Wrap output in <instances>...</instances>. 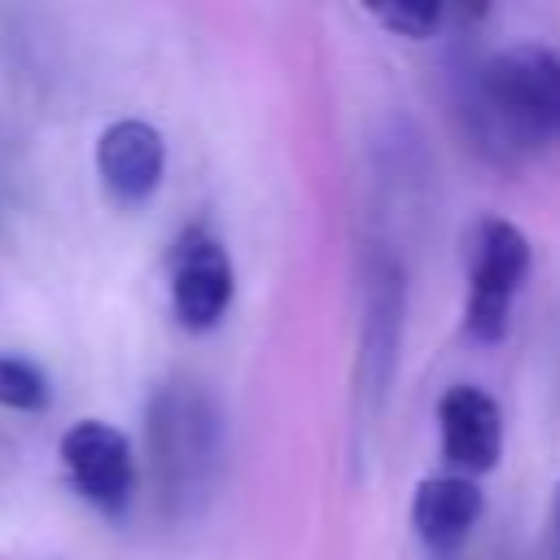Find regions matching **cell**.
Wrapping results in <instances>:
<instances>
[{
	"label": "cell",
	"mask_w": 560,
	"mask_h": 560,
	"mask_svg": "<svg viewBox=\"0 0 560 560\" xmlns=\"http://www.w3.org/2000/svg\"><path fill=\"white\" fill-rule=\"evenodd\" d=\"M529 276V241L508 219H477L468 236V302H464V332L481 346L508 337L512 302Z\"/></svg>",
	"instance_id": "obj_4"
},
{
	"label": "cell",
	"mask_w": 560,
	"mask_h": 560,
	"mask_svg": "<svg viewBox=\"0 0 560 560\" xmlns=\"http://www.w3.org/2000/svg\"><path fill=\"white\" fill-rule=\"evenodd\" d=\"M542 547H547V560H560V481H556V494H551V508H547Z\"/></svg>",
	"instance_id": "obj_12"
},
{
	"label": "cell",
	"mask_w": 560,
	"mask_h": 560,
	"mask_svg": "<svg viewBox=\"0 0 560 560\" xmlns=\"http://www.w3.org/2000/svg\"><path fill=\"white\" fill-rule=\"evenodd\" d=\"M481 516V490L468 477L438 472L411 490V529L433 560H455Z\"/></svg>",
	"instance_id": "obj_9"
},
{
	"label": "cell",
	"mask_w": 560,
	"mask_h": 560,
	"mask_svg": "<svg viewBox=\"0 0 560 560\" xmlns=\"http://www.w3.org/2000/svg\"><path fill=\"white\" fill-rule=\"evenodd\" d=\"M232 258L206 223H188L171 245V306L188 332H210L232 306Z\"/></svg>",
	"instance_id": "obj_5"
},
{
	"label": "cell",
	"mask_w": 560,
	"mask_h": 560,
	"mask_svg": "<svg viewBox=\"0 0 560 560\" xmlns=\"http://www.w3.org/2000/svg\"><path fill=\"white\" fill-rule=\"evenodd\" d=\"M0 407L13 411H44L48 407V376L13 354H0Z\"/></svg>",
	"instance_id": "obj_10"
},
{
	"label": "cell",
	"mask_w": 560,
	"mask_h": 560,
	"mask_svg": "<svg viewBox=\"0 0 560 560\" xmlns=\"http://www.w3.org/2000/svg\"><path fill=\"white\" fill-rule=\"evenodd\" d=\"M381 26H389L394 35L402 39H420V35H433L438 22L446 18L442 4H381V9H368Z\"/></svg>",
	"instance_id": "obj_11"
},
{
	"label": "cell",
	"mask_w": 560,
	"mask_h": 560,
	"mask_svg": "<svg viewBox=\"0 0 560 560\" xmlns=\"http://www.w3.org/2000/svg\"><path fill=\"white\" fill-rule=\"evenodd\" d=\"M402 311H407V271L389 245H376L363 271V350H359V385H354V416L363 433L376 424L389 398L398 341H402Z\"/></svg>",
	"instance_id": "obj_3"
},
{
	"label": "cell",
	"mask_w": 560,
	"mask_h": 560,
	"mask_svg": "<svg viewBox=\"0 0 560 560\" xmlns=\"http://www.w3.org/2000/svg\"><path fill=\"white\" fill-rule=\"evenodd\" d=\"M96 171H101V184L118 201H127V206L149 201L162 184V171H166L162 131L140 122V118L109 122L96 140Z\"/></svg>",
	"instance_id": "obj_8"
},
{
	"label": "cell",
	"mask_w": 560,
	"mask_h": 560,
	"mask_svg": "<svg viewBox=\"0 0 560 560\" xmlns=\"http://www.w3.org/2000/svg\"><path fill=\"white\" fill-rule=\"evenodd\" d=\"M451 105L468 149L494 166H516L560 140V52L508 44L490 57H451Z\"/></svg>",
	"instance_id": "obj_1"
},
{
	"label": "cell",
	"mask_w": 560,
	"mask_h": 560,
	"mask_svg": "<svg viewBox=\"0 0 560 560\" xmlns=\"http://www.w3.org/2000/svg\"><path fill=\"white\" fill-rule=\"evenodd\" d=\"M61 459L74 490L105 516H122L136 490L131 442L105 420H79L61 433Z\"/></svg>",
	"instance_id": "obj_6"
},
{
	"label": "cell",
	"mask_w": 560,
	"mask_h": 560,
	"mask_svg": "<svg viewBox=\"0 0 560 560\" xmlns=\"http://www.w3.org/2000/svg\"><path fill=\"white\" fill-rule=\"evenodd\" d=\"M438 442L455 477H481L503 455V411L477 385H451L438 398Z\"/></svg>",
	"instance_id": "obj_7"
},
{
	"label": "cell",
	"mask_w": 560,
	"mask_h": 560,
	"mask_svg": "<svg viewBox=\"0 0 560 560\" xmlns=\"http://www.w3.org/2000/svg\"><path fill=\"white\" fill-rule=\"evenodd\" d=\"M149 459L158 503L171 521H188L210 503L223 464V416L197 381H166L153 389Z\"/></svg>",
	"instance_id": "obj_2"
}]
</instances>
